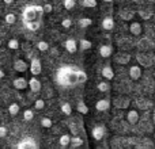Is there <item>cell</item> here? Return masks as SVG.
Returning <instances> with one entry per match:
<instances>
[{
  "label": "cell",
  "instance_id": "9a60e30c",
  "mask_svg": "<svg viewBox=\"0 0 155 149\" xmlns=\"http://www.w3.org/2000/svg\"><path fill=\"white\" fill-rule=\"evenodd\" d=\"M110 99H107V98H105V99H99L98 102L95 103V109H97V111H101V113H104V111H107V110L110 109Z\"/></svg>",
  "mask_w": 155,
  "mask_h": 149
},
{
  "label": "cell",
  "instance_id": "60d3db41",
  "mask_svg": "<svg viewBox=\"0 0 155 149\" xmlns=\"http://www.w3.org/2000/svg\"><path fill=\"white\" fill-rule=\"evenodd\" d=\"M42 8H44V12H46V14H51L52 11H53V7H52L51 3H45V4L42 5Z\"/></svg>",
  "mask_w": 155,
  "mask_h": 149
},
{
  "label": "cell",
  "instance_id": "ffe728a7",
  "mask_svg": "<svg viewBox=\"0 0 155 149\" xmlns=\"http://www.w3.org/2000/svg\"><path fill=\"white\" fill-rule=\"evenodd\" d=\"M116 62L117 64H121V65H127L129 64V61H131V54L128 53H120L118 56H116Z\"/></svg>",
  "mask_w": 155,
  "mask_h": 149
},
{
  "label": "cell",
  "instance_id": "4fadbf2b",
  "mask_svg": "<svg viewBox=\"0 0 155 149\" xmlns=\"http://www.w3.org/2000/svg\"><path fill=\"white\" fill-rule=\"evenodd\" d=\"M101 26H102V29L106 30V31H112L116 26V22H114V19H113V16H105L101 22Z\"/></svg>",
  "mask_w": 155,
  "mask_h": 149
},
{
  "label": "cell",
  "instance_id": "ab89813d",
  "mask_svg": "<svg viewBox=\"0 0 155 149\" xmlns=\"http://www.w3.org/2000/svg\"><path fill=\"white\" fill-rule=\"evenodd\" d=\"M61 26L64 27V29H70V27L72 26V19L71 18H64L61 21Z\"/></svg>",
  "mask_w": 155,
  "mask_h": 149
},
{
  "label": "cell",
  "instance_id": "277c9868",
  "mask_svg": "<svg viewBox=\"0 0 155 149\" xmlns=\"http://www.w3.org/2000/svg\"><path fill=\"white\" fill-rule=\"evenodd\" d=\"M136 60H137V64L143 68H150L154 64V59L151 56H148L147 53H137Z\"/></svg>",
  "mask_w": 155,
  "mask_h": 149
},
{
  "label": "cell",
  "instance_id": "f907efd6",
  "mask_svg": "<svg viewBox=\"0 0 155 149\" xmlns=\"http://www.w3.org/2000/svg\"><path fill=\"white\" fill-rule=\"evenodd\" d=\"M154 115H155V111H154Z\"/></svg>",
  "mask_w": 155,
  "mask_h": 149
},
{
  "label": "cell",
  "instance_id": "3957f363",
  "mask_svg": "<svg viewBox=\"0 0 155 149\" xmlns=\"http://www.w3.org/2000/svg\"><path fill=\"white\" fill-rule=\"evenodd\" d=\"M16 149H40V145L33 137H23L18 142Z\"/></svg>",
  "mask_w": 155,
  "mask_h": 149
},
{
  "label": "cell",
  "instance_id": "7dc6e473",
  "mask_svg": "<svg viewBox=\"0 0 155 149\" xmlns=\"http://www.w3.org/2000/svg\"><path fill=\"white\" fill-rule=\"evenodd\" d=\"M154 141H155V134H154Z\"/></svg>",
  "mask_w": 155,
  "mask_h": 149
},
{
  "label": "cell",
  "instance_id": "1f68e13d",
  "mask_svg": "<svg viewBox=\"0 0 155 149\" xmlns=\"http://www.w3.org/2000/svg\"><path fill=\"white\" fill-rule=\"evenodd\" d=\"M137 15H139L143 21H148V19L153 16V12H150V11H147V10H139L137 11Z\"/></svg>",
  "mask_w": 155,
  "mask_h": 149
},
{
  "label": "cell",
  "instance_id": "e575fe53",
  "mask_svg": "<svg viewBox=\"0 0 155 149\" xmlns=\"http://www.w3.org/2000/svg\"><path fill=\"white\" fill-rule=\"evenodd\" d=\"M33 118H34V111H33L31 109H26V110H25V111H23V119L29 122V121H31Z\"/></svg>",
  "mask_w": 155,
  "mask_h": 149
},
{
  "label": "cell",
  "instance_id": "8d00e7d4",
  "mask_svg": "<svg viewBox=\"0 0 155 149\" xmlns=\"http://www.w3.org/2000/svg\"><path fill=\"white\" fill-rule=\"evenodd\" d=\"M4 21H5V23L7 24H14L16 22V16H15V14H7V15L4 16Z\"/></svg>",
  "mask_w": 155,
  "mask_h": 149
},
{
  "label": "cell",
  "instance_id": "bcb514c9",
  "mask_svg": "<svg viewBox=\"0 0 155 149\" xmlns=\"http://www.w3.org/2000/svg\"><path fill=\"white\" fill-rule=\"evenodd\" d=\"M0 46H2V40H0Z\"/></svg>",
  "mask_w": 155,
  "mask_h": 149
},
{
  "label": "cell",
  "instance_id": "f35d334b",
  "mask_svg": "<svg viewBox=\"0 0 155 149\" xmlns=\"http://www.w3.org/2000/svg\"><path fill=\"white\" fill-rule=\"evenodd\" d=\"M34 109L35 110H44L45 109V100L44 99H35V102H34Z\"/></svg>",
  "mask_w": 155,
  "mask_h": 149
},
{
  "label": "cell",
  "instance_id": "836d02e7",
  "mask_svg": "<svg viewBox=\"0 0 155 149\" xmlns=\"http://www.w3.org/2000/svg\"><path fill=\"white\" fill-rule=\"evenodd\" d=\"M37 49H38L40 52H48V50H49V43L46 42V41H38Z\"/></svg>",
  "mask_w": 155,
  "mask_h": 149
},
{
  "label": "cell",
  "instance_id": "f546056e",
  "mask_svg": "<svg viewBox=\"0 0 155 149\" xmlns=\"http://www.w3.org/2000/svg\"><path fill=\"white\" fill-rule=\"evenodd\" d=\"M7 46H8V49H11V50H18L19 46H21V43H19L18 40H15V38H11V40L7 42Z\"/></svg>",
  "mask_w": 155,
  "mask_h": 149
},
{
  "label": "cell",
  "instance_id": "d6a6232c",
  "mask_svg": "<svg viewBox=\"0 0 155 149\" xmlns=\"http://www.w3.org/2000/svg\"><path fill=\"white\" fill-rule=\"evenodd\" d=\"M60 110H61V113L64 115H71L72 114V107H71L70 103H63L61 107H60Z\"/></svg>",
  "mask_w": 155,
  "mask_h": 149
},
{
  "label": "cell",
  "instance_id": "ac0fdd59",
  "mask_svg": "<svg viewBox=\"0 0 155 149\" xmlns=\"http://www.w3.org/2000/svg\"><path fill=\"white\" fill-rule=\"evenodd\" d=\"M129 31L132 35H140L143 31V27L140 22H131L129 23Z\"/></svg>",
  "mask_w": 155,
  "mask_h": 149
},
{
  "label": "cell",
  "instance_id": "cb8c5ba5",
  "mask_svg": "<svg viewBox=\"0 0 155 149\" xmlns=\"http://www.w3.org/2000/svg\"><path fill=\"white\" fill-rule=\"evenodd\" d=\"M19 110H21V107H19L18 103H11L10 106H8V114H10L11 117H16V115L19 114Z\"/></svg>",
  "mask_w": 155,
  "mask_h": 149
},
{
  "label": "cell",
  "instance_id": "c3c4849f",
  "mask_svg": "<svg viewBox=\"0 0 155 149\" xmlns=\"http://www.w3.org/2000/svg\"><path fill=\"white\" fill-rule=\"evenodd\" d=\"M98 149H104V148H98Z\"/></svg>",
  "mask_w": 155,
  "mask_h": 149
},
{
  "label": "cell",
  "instance_id": "7c38bea8",
  "mask_svg": "<svg viewBox=\"0 0 155 149\" xmlns=\"http://www.w3.org/2000/svg\"><path fill=\"white\" fill-rule=\"evenodd\" d=\"M128 73H129V77L131 80H139L142 77V67L140 65H131L128 69Z\"/></svg>",
  "mask_w": 155,
  "mask_h": 149
},
{
  "label": "cell",
  "instance_id": "8992f818",
  "mask_svg": "<svg viewBox=\"0 0 155 149\" xmlns=\"http://www.w3.org/2000/svg\"><path fill=\"white\" fill-rule=\"evenodd\" d=\"M12 87L18 91H23V90H26V88H29V80L25 79L23 76L15 77L12 81Z\"/></svg>",
  "mask_w": 155,
  "mask_h": 149
},
{
  "label": "cell",
  "instance_id": "52a82bcc",
  "mask_svg": "<svg viewBox=\"0 0 155 149\" xmlns=\"http://www.w3.org/2000/svg\"><path fill=\"white\" fill-rule=\"evenodd\" d=\"M105 134H106V129H105V126H102V125L94 126L93 130H91V136H93V138L97 140V141H101V140H104Z\"/></svg>",
  "mask_w": 155,
  "mask_h": 149
},
{
  "label": "cell",
  "instance_id": "6da1fadb",
  "mask_svg": "<svg viewBox=\"0 0 155 149\" xmlns=\"http://www.w3.org/2000/svg\"><path fill=\"white\" fill-rule=\"evenodd\" d=\"M54 80L59 85L64 88H74L79 84L78 80V68L74 67H61L56 71Z\"/></svg>",
  "mask_w": 155,
  "mask_h": 149
},
{
  "label": "cell",
  "instance_id": "5b68a950",
  "mask_svg": "<svg viewBox=\"0 0 155 149\" xmlns=\"http://www.w3.org/2000/svg\"><path fill=\"white\" fill-rule=\"evenodd\" d=\"M29 71L33 76H38V74H41V72H42V64H41L40 59L33 57L31 61H30V64H29Z\"/></svg>",
  "mask_w": 155,
  "mask_h": 149
},
{
  "label": "cell",
  "instance_id": "7bdbcfd3",
  "mask_svg": "<svg viewBox=\"0 0 155 149\" xmlns=\"http://www.w3.org/2000/svg\"><path fill=\"white\" fill-rule=\"evenodd\" d=\"M3 2H4L5 4H12V3H14V0H3Z\"/></svg>",
  "mask_w": 155,
  "mask_h": 149
},
{
  "label": "cell",
  "instance_id": "d4e9b609",
  "mask_svg": "<svg viewBox=\"0 0 155 149\" xmlns=\"http://www.w3.org/2000/svg\"><path fill=\"white\" fill-rule=\"evenodd\" d=\"M59 144L61 145V147H70V144H71V136H70V134H63V136H60Z\"/></svg>",
  "mask_w": 155,
  "mask_h": 149
},
{
  "label": "cell",
  "instance_id": "d6986e66",
  "mask_svg": "<svg viewBox=\"0 0 155 149\" xmlns=\"http://www.w3.org/2000/svg\"><path fill=\"white\" fill-rule=\"evenodd\" d=\"M64 48L68 53H75L78 50V42L75 40H72V38H68V40L64 42Z\"/></svg>",
  "mask_w": 155,
  "mask_h": 149
},
{
  "label": "cell",
  "instance_id": "ba28073f",
  "mask_svg": "<svg viewBox=\"0 0 155 149\" xmlns=\"http://www.w3.org/2000/svg\"><path fill=\"white\" fill-rule=\"evenodd\" d=\"M129 104H131V100L125 96H118V98L113 99V106L116 109H128Z\"/></svg>",
  "mask_w": 155,
  "mask_h": 149
},
{
  "label": "cell",
  "instance_id": "7402d4cb",
  "mask_svg": "<svg viewBox=\"0 0 155 149\" xmlns=\"http://www.w3.org/2000/svg\"><path fill=\"white\" fill-rule=\"evenodd\" d=\"M78 43H79V49L82 52L88 50V49H91V46H93V42H91L90 40H86V38H82Z\"/></svg>",
  "mask_w": 155,
  "mask_h": 149
},
{
  "label": "cell",
  "instance_id": "44dd1931",
  "mask_svg": "<svg viewBox=\"0 0 155 149\" xmlns=\"http://www.w3.org/2000/svg\"><path fill=\"white\" fill-rule=\"evenodd\" d=\"M25 27H26L27 30H30V31H38V30L41 29V21H34V22H26V23H23Z\"/></svg>",
  "mask_w": 155,
  "mask_h": 149
},
{
  "label": "cell",
  "instance_id": "5bb4252c",
  "mask_svg": "<svg viewBox=\"0 0 155 149\" xmlns=\"http://www.w3.org/2000/svg\"><path fill=\"white\" fill-rule=\"evenodd\" d=\"M118 15H120V18L123 19V21L125 22H132L135 18V15H136V12L132 10H129V8H124V10H121L120 12H118Z\"/></svg>",
  "mask_w": 155,
  "mask_h": 149
},
{
  "label": "cell",
  "instance_id": "4dcf8cb0",
  "mask_svg": "<svg viewBox=\"0 0 155 149\" xmlns=\"http://www.w3.org/2000/svg\"><path fill=\"white\" fill-rule=\"evenodd\" d=\"M87 79H88V76L84 71L78 69V80H79V84H84V83L87 81Z\"/></svg>",
  "mask_w": 155,
  "mask_h": 149
},
{
  "label": "cell",
  "instance_id": "f6af8a7d",
  "mask_svg": "<svg viewBox=\"0 0 155 149\" xmlns=\"http://www.w3.org/2000/svg\"><path fill=\"white\" fill-rule=\"evenodd\" d=\"M104 2H105V3H113L114 0H104Z\"/></svg>",
  "mask_w": 155,
  "mask_h": 149
},
{
  "label": "cell",
  "instance_id": "b9f144b4",
  "mask_svg": "<svg viewBox=\"0 0 155 149\" xmlns=\"http://www.w3.org/2000/svg\"><path fill=\"white\" fill-rule=\"evenodd\" d=\"M8 134V129L5 126H0V138H4Z\"/></svg>",
  "mask_w": 155,
  "mask_h": 149
},
{
  "label": "cell",
  "instance_id": "d590c367",
  "mask_svg": "<svg viewBox=\"0 0 155 149\" xmlns=\"http://www.w3.org/2000/svg\"><path fill=\"white\" fill-rule=\"evenodd\" d=\"M41 126H42V128H45V129H51L52 126H53V121L51 119V118H42V119H41Z\"/></svg>",
  "mask_w": 155,
  "mask_h": 149
},
{
  "label": "cell",
  "instance_id": "681fc988",
  "mask_svg": "<svg viewBox=\"0 0 155 149\" xmlns=\"http://www.w3.org/2000/svg\"><path fill=\"white\" fill-rule=\"evenodd\" d=\"M154 18H155V12H154Z\"/></svg>",
  "mask_w": 155,
  "mask_h": 149
},
{
  "label": "cell",
  "instance_id": "8fae6325",
  "mask_svg": "<svg viewBox=\"0 0 155 149\" xmlns=\"http://www.w3.org/2000/svg\"><path fill=\"white\" fill-rule=\"evenodd\" d=\"M14 69H15L18 73H25L26 71H29V64H27L25 60L18 59L14 61Z\"/></svg>",
  "mask_w": 155,
  "mask_h": 149
},
{
  "label": "cell",
  "instance_id": "ee69618b",
  "mask_svg": "<svg viewBox=\"0 0 155 149\" xmlns=\"http://www.w3.org/2000/svg\"><path fill=\"white\" fill-rule=\"evenodd\" d=\"M3 77H4V71H2V69H0V80H2Z\"/></svg>",
  "mask_w": 155,
  "mask_h": 149
},
{
  "label": "cell",
  "instance_id": "30bf717a",
  "mask_svg": "<svg viewBox=\"0 0 155 149\" xmlns=\"http://www.w3.org/2000/svg\"><path fill=\"white\" fill-rule=\"evenodd\" d=\"M29 88H30V91H31L33 94H38L41 91L42 85H41L40 80L37 79V76H31L29 79Z\"/></svg>",
  "mask_w": 155,
  "mask_h": 149
},
{
  "label": "cell",
  "instance_id": "484cf974",
  "mask_svg": "<svg viewBox=\"0 0 155 149\" xmlns=\"http://www.w3.org/2000/svg\"><path fill=\"white\" fill-rule=\"evenodd\" d=\"M83 145V140L80 137H71V144L70 147L72 149H76V148H80Z\"/></svg>",
  "mask_w": 155,
  "mask_h": 149
},
{
  "label": "cell",
  "instance_id": "2e32d148",
  "mask_svg": "<svg viewBox=\"0 0 155 149\" xmlns=\"http://www.w3.org/2000/svg\"><path fill=\"white\" fill-rule=\"evenodd\" d=\"M101 74L105 80H109V81L114 79V71H113V68L110 65H105L101 69Z\"/></svg>",
  "mask_w": 155,
  "mask_h": 149
},
{
  "label": "cell",
  "instance_id": "f1b7e54d",
  "mask_svg": "<svg viewBox=\"0 0 155 149\" xmlns=\"http://www.w3.org/2000/svg\"><path fill=\"white\" fill-rule=\"evenodd\" d=\"M79 3L86 8H95L97 7V0H79Z\"/></svg>",
  "mask_w": 155,
  "mask_h": 149
},
{
  "label": "cell",
  "instance_id": "4316f807",
  "mask_svg": "<svg viewBox=\"0 0 155 149\" xmlns=\"http://www.w3.org/2000/svg\"><path fill=\"white\" fill-rule=\"evenodd\" d=\"M78 24H79V27H82V29H86V27L93 24V19L91 18H80L79 21H78Z\"/></svg>",
  "mask_w": 155,
  "mask_h": 149
},
{
  "label": "cell",
  "instance_id": "9c48e42d",
  "mask_svg": "<svg viewBox=\"0 0 155 149\" xmlns=\"http://www.w3.org/2000/svg\"><path fill=\"white\" fill-rule=\"evenodd\" d=\"M98 53L102 59H109L113 54V46L109 45V43H104V45H101L98 48Z\"/></svg>",
  "mask_w": 155,
  "mask_h": 149
},
{
  "label": "cell",
  "instance_id": "83f0119b",
  "mask_svg": "<svg viewBox=\"0 0 155 149\" xmlns=\"http://www.w3.org/2000/svg\"><path fill=\"white\" fill-rule=\"evenodd\" d=\"M76 109H78V111H79L80 114H83V115H86V114L88 113V107H87V104H86L83 100H79V102H78Z\"/></svg>",
  "mask_w": 155,
  "mask_h": 149
},
{
  "label": "cell",
  "instance_id": "7a4b0ae2",
  "mask_svg": "<svg viewBox=\"0 0 155 149\" xmlns=\"http://www.w3.org/2000/svg\"><path fill=\"white\" fill-rule=\"evenodd\" d=\"M44 15V8L42 5L37 4H29L22 10V22H34V21H41Z\"/></svg>",
  "mask_w": 155,
  "mask_h": 149
},
{
  "label": "cell",
  "instance_id": "74e56055",
  "mask_svg": "<svg viewBox=\"0 0 155 149\" xmlns=\"http://www.w3.org/2000/svg\"><path fill=\"white\" fill-rule=\"evenodd\" d=\"M63 5L65 10H72L76 5V0H63Z\"/></svg>",
  "mask_w": 155,
  "mask_h": 149
},
{
  "label": "cell",
  "instance_id": "e0dca14e",
  "mask_svg": "<svg viewBox=\"0 0 155 149\" xmlns=\"http://www.w3.org/2000/svg\"><path fill=\"white\" fill-rule=\"evenodd\" d=\"M139 113L136 111V110H128V113H127V121H128V123H131V125H136L137 122H139Z\"/></svg>",
  "mask_w": 155,
  "mask_h": 149
},
{
  "label": "cell",
  "instance_id": "603a6c76",
  "mask_svg": "<svg viewBox=\"0 0 155 149\" xmlns=\"http://www.w3.org/2000/svg\"><path fill=\"white\" fill-rule=\"evenodd\" d=\"M110 88H112V85H110V83L107 81H99L98 84H97V90L99 91V92H109Z\"/></svg>",
  "mask_w": 155,
  "mask_h": 149
}]
</instances>
